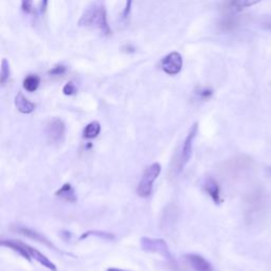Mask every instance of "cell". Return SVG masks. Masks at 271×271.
I'll list each match as a JSON object with an SVG mask.
<instances>
[{
	"instance_id": "22",
	"label": "cell",
	"mask_w": 271,
	"mask_h": 271,
	"mask_svg": "<svg viewBox=\"0 0 271 271\" xmlns=\"http://www.w3.org/2000/svg\"><path fill=\"white\" fill-rule=\"evenodd\" d=\"M132 5H133V0H126V4H125V9L123 11V19H126L130 16L131 11H132Z\"/></svg>"
},
{
	"instance_id": "8",
	"label": "cell",
	"mask_w": 271,
	"mask_h": 271,
	"mask_svg": "<svg viewBox=\"0 0 271 271\" xmlns=\"http://www.w3.org/2000/svg\"><path fill=\"white\" fill-rule=\"evenodd\" d=\"M184 260L195 271H214L213 266L199 254H186L184 255Z\"/></svg>"
},
{
	"instance_id": "4",
	"label": "cell",
	"mask_w": 271,
	"mask_h": 271,
	"mask_svg": "<svg viewBox=\"0 0 271 271\" xmlns=\"http://www.w3.org/2000/svg\"><path fill=\"white\" fill-rule=\"evenodd\" d=\"M140 245L142 250L150 253H157L167 260H173L172 253L168 244L164 239L152 238V237H142L140 239Z\"/></svg>"
},
{
	"instance_id": "15",
	"label": "cell",
	"mask_w": 271,
	"mask_h": 271,
	"mask_svg": "<svg viewBox=\"0 0 271 271\" xmlns=\"http://www.w3.org/2000/svg\"><path fill=\"white\" fill-rule=\"evenodd\" d=\"M41 80L37 75H29L24 81V88L28 92H34L39 88Z\"/></svg>"
},
{
	"instance_id": "25",
	"label": "cell",
	"mask_w": 271,
	"mask_h": 271,
	"mask_svg": "<svg viewBox=\"0 0 271 271\" xmlns=\"http://www.w3.org/2000/svg\"><path fill=\"white\" fill-rule=\"evenodd\" d=\"M106 271H127V270H123V269H119V268H108Z\"/></svg>"
},
{
	"instance_id": "13",
	"label": "cell",
	"mask_w": 271,
	"mask_h": 271,
	"mask_svg": "<svg viewBox=\"0 0 271 271\" xmlns=\"http://www.w3.org/2000/svg\"><path fill=\"white\" fill-rule=\"evenodd\" d=\"M55 195L57 197L62 198L63 200L67 202H75L78 200V196L75 194V191L70 183H65L61 189H58L55 192Z\"/></svg>"
},
{
	"instance_id": "17",
	"label": "cell",
	"mask_w": 271,
	"mask_h": 271,
	"mask_svg": "<svg viewBox=\"0 0 271 271\" xmlns=\"http://www.w3.org/2000/svg\"><path fill=\"white\" fill-rule=\"evenodd\" d=\"M91 235L103 238V239H108V240L115 239L114 234H111V233H107V232H102V231H88V232L84 233V234H82L80 239H84V238H87L88 236H91Z\"/></svg>"
},
{
	"instance_id": "9",
	"label": "cell",
	"mask_w": 271,
	"mask_h": 271,
	"mask_svg": "<svg viewBox=\"0 0 271 271\" xmlns=\"http://www.w3.org/2000/svg\"><path fill=\"white\" fill-rule=\"evenodd\" d=\"M203 189L213 200L215 205H221L223 199L221 196V187L213 178H207L203 182Z\"/></svg>"
},
{
	"instance_id": "18",
	"label": "cell",
	"mask_w": 271,
	"mask_h": 271,
	"mask_svg": "<svg viewBox=\"0 0 271 271\" xmlns=\"http://www.w3.org/2000/svg\"><path fill=\"white\" fill-rule=\"evenodd\" d=\"M10 74H11L10 64L5 58H3L1 62V72H0V83H1V85H4L6 81L9 80Z\"/></svg>"
},
{
	"instance_id": "3",
	"label": "cell",
	"mask_w": 271,
	"mask_h": 271,
	"mask_svg": "<svg viewBox=\"0 0 271 271\" xmlns=\"http://www.w3.org/2000/svg\"><path fill=\"white\" fill-rule=\"evenodd\" d=\"M45 133H46L47 140L51 145H61L65 140L66 133V126L64 121L58 118L51 119L46 125Z\"/></svg>"
},
{
	"instance_id": "2",
	"label": "cell",
	"mask_w": 271,
	"mask_h": 271,
	"mask_svg": "<svg viewBox=\"0 0 271 271\" xmlns=\"http://www.w3.org/2000/svg\"><path fill=\"white\" fill-rule=\"evenodd\" d=\"M161 173V165L155 162L150 164L149 167L146 168V170L143 173V175L140 179V182L137 189V193L140 197L146 198L148 197L153 191V185L155 180L159 177Z\"/></svg>"
},
{
	"instance_id": "19",
	"label": "cell",
	"mask_w": 271,
	"mask_h": 271,
	"mask_svg": "<svg viewBox=\"0 0 271 271\" xmlns=\"http://www.w3.org/2000/svg\"><path fill=\"white\" fill-rule=\"evenodd\" d=\"M63 92L66 95H72L77 92V87H75V85L72 82H69V83H67L65 87L63 88Z\"/></svg>"
},
{
	"instance_id": "5",
	"label": "cell",
	"mask_w": 271,
	"mask_h": 271,
	"mask_svg": "<svg viewBox=\"0 0 271 271\" xmlns=\"http://www.w3.org/2000/svg\"><path fill=\"white\" fill-rule=\"evenodd\" d=\"M198 133V123H194L192 127L190 129L189 133H187L186 137L184 139V142L182 144L181 148V154H180V159H179V164L177 167V172H181L184 165L190 161L192 154H193V143L195 138H196Z\"/></svg>"
},
{
	"instance_id": "11",
	"label": "cell",
	"mask_w": 271,
	"mask_h": 271,
	"mask_svg": "<svg viewBox=\"0 0 271 271\" xmlns=\"http://www.w3.org/2000/svg\"><path fill=\"white\" fill-rule=\"evenodd\" d=\"M15 106H16L19 112L25 115L31 114V112L35 110V107H36L35 104L30 100H28L21 92L17 93V95L15 96Z\"/></svg>"
},
{
	"instance_id": "20",
	"label": "cell",
	"mask_w": 271,
	"mask_h": 271,
	"mask_svg": "<svg viewBox=\"0 0 271 271\" xmlns=\"http://www.w3.org/2000/svg\"><path fill=\"white\" fill-rule=\"evenodd\" d=\"M21 9L25 13H31L33 10V0H21Z\"/></svg>"
},
{
	"instance_id": "12",
	"label": "cell",
	"mask_w": 271,
	"mask_h": 271,
	"mask_svg": "<svg viewBox=\"0 0 271 271\" xmlns=\"http://www.w3.org/2000/svg\"><path fill=\"white\" fill-rule=\"evenodd\" d=\"M1 246L10 248V249H12L14 252L18 253L20 257L26 259L29 262H31V259H32L31 255L29 254V252L27 251V249L24 247V245H22V243L7 239V240H1Z\"/></svg>"
},
{
	"instance_id": "23",
	"label": "cell",
	"mask_w": 271,
	"mask_h": 271,
	"mask_svg": "<svg viewBox=\"0 0 271 271\" xmlns=\"http://www.w3.org/2000/svg\"><path fill=\"white\" fill-rule=\"evenodd\" d=\"M197 94L201 100H207V99H209V97L212 96L213 92H212V90H210V89H202L201 91H199Z\"/></svg>"
},
{
	"instance_id": "24",
	"label": "cell",
	"mask_w": 271,
	"mask_h": 271,
	"mask_svg": "<svg viewBox=\"0 0 271 271\" xmlns=\"http://www.w3.org/2000/svg\"><path fill=\"white\" fill-rule=\"evenodd\" d=\"M47 3H48V0H43V1H42V6H41V11H42V12L46 11Z\"/></svg>"
},
{
	"instance_id": "10",
	"label": "cell",
	"mask_w": 271,
	"mask_h": 271,
	"mask_svg": "<svg viewBox=\"0 0 271 271\" xmlns=\"http://www.w3.org/2000/svg\"><path fill=\"white\" fill-rule=\"evenodd\" d=\"M22 245H24V247L27 249V251L29 252V254L31 255V258L34 259L36 262H39L41 265H43L44 267H46L47 269L51 270V271H56L57 268L55 266L54 263H52L46 255L43 254L42 252H40L37 249H35V248L31 247L28 244H24L22 243Z\"/></svg>"
},
{
	"instance_id": "14",
	"label": "cell",
	"mask_w": 271,
	"mask_h": 271,
	"mask_svg": "<svg viewBox=\"0 0 271 271\" xmlns=\"http://www.w3.org/2000/svg\"><path fill=\"white\" fill-rule=\"evenodd\" d=\"M101 132V125L97 121H93L91 123H89L85 129L84 133H83V137L85 139H94L97 136L100 135Z\"/></svg>"
},
{
	"instance_id": "7",
	"label": "cell",
	"mask_w": 271,
	"mask_h": 271,
	"mask_svg": "<svg viewBox=\"0 0 271 271\" xmlns=\"http://www.w3.org/2000/svg\"><path fill=\"white\" fill-rule=\"evenodd\" d=\"M15 231H16L17 233H19V234L21 235H24L30 239H33L35 240V242L37 243H41V244H44L45 246H47L49 248H52V249H54L56 251H58L57 248L52 244L50 240L46 237V236H44L42 233L40 232H37L31 228H28V227H22V226H17L16 228L14 229Z\"/></svg>"
},
{
	"instance_id": "1",
	"label": "cell",
	"mask_w": 271,
	"mask_h": 271,
	"mask_svg": "<svg viewBox=\"0 0 271 271\" xmlns=\"http://www.w3.org/2000/svg\"><path fill=\"white\" fill-rule=\"evenodd\" d=\"M79 26L99 29L105 35H109L111 33L107 21L106 10L102 3H93L91 6H89L80 18Z\"/></svg>"
},
{
	"instance_id": "21",
	"label": "cell",
	"mask_w": 271,
	"mask_h": 271,
	"mask_svg": "<svg viewBox=\"0 0 271 271\" xmlns=\"http://www.w3.org/2000/svg\"><path fill=\"white\" fill-rule=\"evenodd\" d=\"M66 72V67L63 65H58L56 67H54L53 69L49 71V74L51 75H61L64 74Z\"/></svg>"
},
{
	"instance_id": "6",
	"label": "cell",
	"mask_w": 271,
	"mask_h": 271,
	"mask_svg": "<svg viewBox=\"0 0 271 271\" xmlns=\"http://www.w3.org/2000/svg\"><path fill=\"white\" fill-rule=\"evenodd\" d=\"M182 56L178 52H172V53L165 56L161 62L162 70L169 75H176L182 68Z\"/></svg>"
},
{
	"instance_id": "16",
	"label": "cell",
	"mask_w": 271,
	"mask_h": 271,
	"mask_svg": "<svg viewBox=\"0 0 271 271\" xmlns=\"http://www.w3.org/2000/svg\"><path fill=\"white\" fill-rule=\"evenodd\" d=\"M260 1H261V0H231L230 6H231V9H233V10L239 11V10L245 9V7L252 6L254 4H257Z\"/></svg>"
}]
</instances>
